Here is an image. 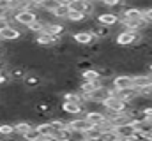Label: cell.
Masks as SVG:
<instances>
[{"label":"cell","mask_w":152,"mask_h":141,"mask_svg":"<svg viewBox=\"0 0 152 141\" xmlns=\"http://www.w3.org/2000/svg\"><path fill=\"white\" fill-rule=\"evenodd\" d=\"M14 23H18L20 27H28L30 23H34L37 20V11L36 9H20V11H14L12 18H11Z\"/></svg>","instance_id":"obj_1"},{"label":"cell","mask_w":152,"mask_h":141,"mask_svg":"<svg viewBox=\"0 0 152 141\" xmlns=\"http://www.w3.org/2000/svg\"><path fill=\"white\" fill-rule=\"evenodd\" d=\"M138 41H140V32L136 30H120L115 37V44L120 48H129Z\"/></svg>","instance_id":"obj_2"},{"label":"cell","mask_w":152,"mask_h":141,"mask_svg":"<svg viewBox=\"0 0 152 141\" xmlns=\"http://www.w3.org/2000/svg\"><path fill=\"white\" fill-rule=\"evenodd\" d=\"M101 106H103V109H112V111H127L131 108L127 102H124L120 97H117L115 94H112L110 97H106Z\"/></svg>","instance_id":"obj_3"},{"label":"cell","mask_w":152,"mask_h":141,"mask_svg":"<svg viewBox=\"0 0 152 141\" xmlns=\"http://www.w3.org/2000/svg\"><path fill=\"white\" fill-rule=\"evenodd\" d=\"M62 41V37H57V35H51L48 32H41V34H36V44L42 46V48H53L55 44H58Z\"/></svg>","instance_id":"obj_4"},{"label":"cell","mask_w":152,"mask_h":141,"mask_svg":"<svg viewBox=\"0 0 152 141\" xmlns=\"http://www.w3.org/2000/svg\"><path fill=\"white\" fill-rule=\"evenodd\" d=\"M60 109L67 116H80L81 113H85V108L81 102H71V101H62Z\"/></svg>","instance_id":"obj_5"},{"label":"cell","mask_w":152,"mask_h":141,"mask_svg":"<svg viewBox=\"0 0 152 141\" xmlns=\"http://www.w3.org/2000/svg\"><path fill=\"white\" fill-rule=\"evenodd\" d=\"M85 118L90 122V125H101V124H104V122L108 120V118H106V113H104V109H103V108L85 111Z\"/></svg>","instance_id":"obj_6"},{"label":"cell","mask_w":152,"mask_h":141,"mask_svg":"<svg viewBox=\"0 0 152 141\" xmlns=\"http://www.w3.org/2000/svg\"><path fill=\"white\" fill-rule=\"evenodd\" d=\"M20 37H21L20 28L14 27V25H11V23H9L5 28L0 30V39H2V42H12V41H18Z\"/></svg>","instance_id":"obj_7"},{"label":"cell","mask_w":152,"mask_h":141,"mask_svg":"<svg viewBox=\"0 0 152 141\" xmlns=\"http://www.w3.org/2000/svg\"><path fill=\"white\" fill-rule=\"evenodd\" d=\"M112 86H113L115 90L134 86V83H133V76H129V74H115L113 78H112Z\"/></svg>","instance_id":"obj_8"},{"label":"cell","mask_w":152,"mask_h":141,"mask_svg":"<svg viewBox=\"0 0 152 141\" xmlns=\"http://www.w3.org/2000/svg\"><path fill=\"white\" fill-rule=\"evenodd\" d=\"M118 140H134V125L133 124H120V125H115L113 127Z\"/></svg>","instance_id":"obj_9"},{"label":"cell","mask_w":152,"mask_h":141,"mask_svg":"<svg viewBox=\"0 0 152 141\" xmlns=\"http://www.w3.org/2000/svg\"><path fill=\"white\" fill-rule=\"evenodd\" d=\"M67 125L71 127V131H75V132H85L88 127H90V122L85 118V116H75V118H71L69 122H67Z\"/></svg>","instance_id":"obj_10"},{"label":"cell","mask_w":152,"mask_h":141,"mask_svg":"<svg viewBox=\"0 0 152 141\" xmlns=\"http://www.w3.org/2000/svg\"><path fill=\"white\" fill-rule=\"evenodd\" d=\"M44 32H48V34H51V35H57V37H64L66 27H64L58 20H53V21L44 23Z\"/></svg>","instance_id":"obj_11"},{"label":"cell","mask_w":152,"mask_h":141,"mask_svg":"<svg viewBox=\"0 0 152 141\" xmlns=\"http://www.w3.org/2000/svg\"><path fill=\"white\" fill-rule=\"evenodd\" d=\"M73 41L76 44H80V46H88L90 42L96 41V37H94V34L90 30H81V32H75L73 34Z\"/></svg>","instance_id":"obj_12"},{"label":"cell","mask_w":152,"mask_h":141,"mask_svg":"<svg viewBox=\"0 0 152 141\" xmlns=\"http://www.w3.org/2000/svg\"><path fill=\"white\" fill-rule=\"evenodd\" d=\"M96 21L101 23V25H106V27H115L118 23V16L115 14L113 11H106V12L96 16Z\"/></svg>","instance_id":"obj_13"},{"label":"cell","mask_w":152,"mask_h":141,"mask_svg":"<svg viewBox=\"0 0 152 141\" xmlns=\"http://www.w3.org/2000/svg\"><path fill=\"white\" fill-rule=\"evenodd\" d=\"M90 32L94 34L96 39H110L112 37V27H106V25H101V23H94V27L90 28Z\"/></svg>","instance_id":"obj_14"},{"label":"cell","mask_w":152,"mask_h":141,"mask_svg":"<svg viewBox=\"0 0 152 141\" xmlns=\"http://www.w3.org/2000/svg\"><path fill=\"white\" fill-rule=\"evenodd\" d=\"M115 95L117 97H120L124 102H131L136 95H138V90H136V86H129V88H120V90H115Z\"/></svg>","instance_id":"obj_15"},{"label":"cell","mask_w":152,"mask_h":141,"mask_svg":"<svg viewBox=\"0 0 152 141\" xmlns=\"http://www.w3.org/2000/svg\"><path fill=\"white\" fill-rule=\"evenodd\" d=\"M36 127H37L39 134H41V140H55V131H53V127L50 125V122H48V120L37 124Z\"/></svg>","instance_id":"obj_16"},{"label":"cell","mask_w":152,"mask_h":141,"mask_svg":"<svg viewBox=\"0 0 152 141\" xmlns=\"http://www.w3.org/2000/svg\"><path fill=\"white\" fill-rule=\"evenodd\" d=\"M41 83H42V78L39 74H28L27 72V76L23 78V85L28 90H37L39 86H41Z\"/></svg>","instance_id":"obj_17"},{"label":"cell","mask_w":152,"mask_h":141,"mask_svg":"<svg viewBox=\"0 0 152 141\" xmlns=\"http://www.w3.org/2000/svg\"><path fill=\"white\" fill-rule=\"evenodd\" d=\"M133 83H134L136 90H140V88H145V86H149V85H152L151 76H149V74H140V72L133 74Z\"/></svg>","instance_id":"obj_18"},{"label":"cell","mask_w":152,"mask_h":141,"mask_svg":"<svg viewBox=\"0 0 152 141\" xmlns=\"http://www.w3.org/2000/svg\"><path fill=\"white\" fill-rule=\"evenodd\" d=\"M101 136H103V129L99 127V125H90L85 132H83V138L88 141L92 140H101Z\"/></svg>","instance_id":"obj_19"},{"label":"cell","mask_w":152,"mask_h":141,"mask_svg":"<svg viewBox=\"0 0 152 141\" xmlns=\"http://www.w3.org/2000/svg\"><path fill=\"white\" fill-rule=\"evenodd\" d=\"M80 79L81 81H99L101 78H99V72H97L96 67H90V69L80 72Z\"/></svg>","instance_id":"obj_20"},{"label":"cell","mask_w":152,"mask_h":141,"mask_svg":"<svg viewBox=\"0 0 152 141\" xmlns=\"http://www.w3.org/2000/svg\"><path fill=\"white\" fill-rule=\"evenodd\" d=\"M30 127H34V124H32V122H28V120H20V122H16V124H14V132H16V134H20V136H23Z\"/></svg>","instance_id":"obj_21"},{"label":"cell","mask_w":152,"mask_h":141,"mask_svg":"<svg viewBox=\"0 0 152 141\" xmlns=\"http://www.w3.org/2000/svg\"><path fill=\"white\" fill-rule=\"evenodd\" d=\"M55 140H62V141L73 140V131H71V127L66 125V127H62L60 131H55Z\"/></svg>","instance_id":"obj_22"},{"label":"cell","mask_w":152,"mask_h":141,"mask_svg":"<svg viewBox=\"0 0 152 141\" xmlns=\"http://www.w3.org/2000/svg\"><path fill=\"white\" fill-rule=\"evenodd\" d=\"M67 14H69V5H67V4H58V5L55 7V11H53V16H55L57 20H66Z\"/></svg>","instance_id":"obj_23"},{"label":"cell","mask_w":152,"mask_h":141,"mask_svg":"<svg viewBox=\"0 0 152 141\" xmlns=\"http://www.w3.org/2000/svg\"><path fill=\"white\" fill-rule=\"evenodd\" d=\"M66 20H69V21H73V23H83V21L87 20V16H85L83 12H80V11H71V9H69V14H67Z\"/></svg>","instance_id":"obj_24"},{"label":"cell","mask_w":152,"mask_h":141,"mask_svg":"<svg viewBox=\"0 0 152 141\" xmlns=\"http://www.w3.org/2000/svg\"><path fill=\"white\" fill-rule=\"evenodd\" d=\"M27 30H28V32H30V34H41V32H42V30H44V23H42V21H41V20H36V21H34V23H30V25H28V27H27Z\"/></svg>","instance_id":"obj_25"},{"label":"cell","mask_w":152,"mask_h":141,"mask_svg":"<svg viewBox=\"0 0 152 141\" xmlns=\"http://www.w3.org/2000/svg\"><path fill=\"white\" fill-rule=\"evenodd\" d=\"M23 138H25L27 141H39V140H41V134H39L37 127L34 125V127H30V129L23 134Z\"/></svg>","instance_id":"obj_26"},{"label":"cell","mask_w":152,"mask_h":141,"mask_svg":"<svg viewBox=\"0 0 152 141\" xmlns=\"http://www.w3.org/2000/svg\"><path fill=\"white\" fill-rule=\"evenodd\" d=\"M14 134V124L2 122L0 124V136H12Z\"/></svg>","instance_id":"obj_27"},{"label":"cell","mask_w":152,"mask_h":141,"mask_svg":"<svg viewBox=\"0 0 152 141\" xmlns=\"http://www.w3.org/2000/svg\"><path fill=\"white\" fill-rule=\"evenodd\" d=\"M50 122V125L53 127V131H60L62 127H66L67 125V122L66 120H62V118H51V120H48Z\"/></svg>","instance_id":"obj_28"},{"label":"cell","mask_w":152,"mask_h":141,"mask_svg":"<svg viewBox=\"0 0 152 141\" xmlns=\"http://www.w3.org/2000/svg\"><path fill=\"white\" fill-rule=\"evenodd\" d=\"M57 5H58V2H57V0H46L39 9H42V11H46V12H53Z\"/></svg>","instance_id":"obj_29"},{"label":"cell","mask_w":152,"mask_h":141,"mask_svg":"<svg viewBox=\"0 0 152 141\" xmlns=\"http://www.w3.org/2000/svg\"><path fill=\"white\" fill-rule=\"evenodd\" d=\"M99 2H103L108 9H113V7L118 5V4H122V0H99Z\"/></svg>","instance_id":"obj_30"},{"label":"cell","mask_w":152,"mask_h":141,"mask_svg":"<svg viewBox=\"0 0 152 141\" xmlns=\"http://www.w3.org/2000/svg\"><path fill=\"white\" fill-rule=\"evenodd\" d=\"M142 16H143V18H145L149 23H152V5H149V7H145V9H143Z\"/></svg>","instance_id":"obj_31"},{"label":"cell","mask_w":152,"mask_h":141,"mask_svg":"<svg viewBox=\"0 0 152 141\" xmlns=\"http://www.w3.org/2000/svg\"><path fill=\"white\" fill-rule=\"evenodd\" d=\"M143 115H145V118H149V120H152V104H147L143 109Z\"/></svg>","instance_id":"obj_32"},{"label":"cell","mask_w":152,"mask_h":141,"mask_svg":"<svg viewBox=\"0 0 152 141\" xmlns=\"http://www.w3.org/2000/svg\"><path fill=\"white\" fill-rule=\"evenodd\" d=\"M9 23H11V18H9V16H0V30L5 28Z\"/></svg>","instance_id":"obj_33"},{"label":"cell","mask_w":152,"mask_h":141,"mask_svg":"<svg viewBox=\"0 0 152 141\" xmlns=\"http://www.w3.org/2000/svg\"><path fill=\"white\" fill-rule=\"evenodd\" d=\"M7 81H9V76L0 70V85H4V83H7Z\"/></svg>","instance_id":"obj_34"},{"label":"cell","mask_w":152,"mask_h":141,"mask_svg":"<svg viewBox=\"0 0 152 141\" xmlns=\"http://www.w3.org/2000/svg\"><path fill=\"white\" fill-rule=\"evenodd\" d=\"M0 16H7V11L4 7H0Z\"/></svg>","instance_id":"obj_35"},{"label":"cell","mask_w":152,"mask_h":141,"mask_svg":"<svg viewBox=\"0 0 152 141\" xmlns=\"http://www.w3.org/2000/svg\"><path fill=\"white\" fill-rule=\"evenodd\" d=\"M147 69H149V70L152 72V62H151V64H147Z\"/></svg>","instance_id":"obj_36"},{"label":"cell","mask_w":152,"mask_h":141,"mask_svg":"<svg viewBox=\"0 0 152 141\" xmlns=\"http://www.w3.org/2000/svg\"><path fill=\"white\" fill-rule=\"evenodd\" d=\"M147 140H152V131L149 132V134H147Z\"/></svg>","instance_id":"obj_37"},{"label":"cell","mask_w":152,"mask_h":141,"mask_svg":"<svg viewBox=\"0 0 152 141\" xmlns=\"http://www.w3.org/2000/svg\"><path fill=\"white\" fill-rule=\"evenodd\" d=\"M4 65H5V62H2V60H0V70H2V67H4Z\"/></svg>","instance_id":"obj_38"},{"label":"cell","mask_w":152,"mask_h":141,"mask_svg":"<svg viewBox=\"0 0 152 141\" xmlns=\"http://www.w3.org/2000/svg\"><path fill=\"white\" fill-rule=\"evenodd\" d=\"M149 76H151V81H152V72H149Z\"/></svg>","instance_id":"obj_39"},{"label":"cell","mask_w":152,"mask_h":141,"mask_svg":"<svg viewBox=\"0 0 152 141\" xmlns=\"http://www.w3.org/2000/svg\"><path fill=\"white\" fill-rule=\"evenodd\" d=\"M94 2H99V0H94Z\"/></svg>","instance_id":"obj_40"},{"label":"cell","mask_w":152,"mask_h":141,"mask_svg":"<svg viewBox=\"0 0 152 141\" xmlns=\"http://www.w3.org/2000/svg\"><path fill=\"white\" fill-rule=\"evenodd\" d=\"M0 53H2V48H0Z\"/></svg>","instance_id":"obj_41"},{"label":"cell","mask_w":152,"mask_h":141,"mask_svg":"<svg viewBox=\"0 0 152 141\" xmlns=\"http://www.w3.org/2000/svg\"><path fill=\"white\" fill-rule=\"evenodd\" d=\"M0 42H2V39H0Z\"/></svg>","instance_id":"obj_42"}]
</instances>
